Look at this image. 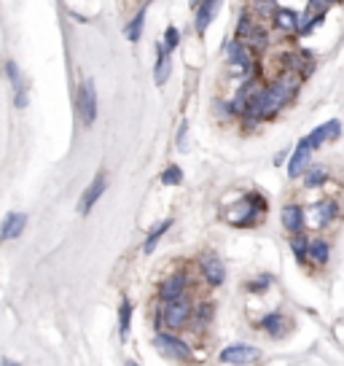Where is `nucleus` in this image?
Returning a JSON list of instances; mask_svg holds the SVG:
<instances>
[{
  "mask_svg": "<svg viewBox=\"0 0 344 366\" xmlns=\"http://www.w3.org/2000/svg\"><path fill=\"white\" fill-rule=\"evenodd\" d=\"M301 84H304V81H301L293 70H285V67H282L280 76H277L275 81L264 84L261 92L251 100L248 111L242 114V122L248 124L245 129H253L255 124L266 122V119H275L285 105H290V103L296 100V94H299V89H301Z\"/></svg>",
  "mask_w": 344,
  "mask_h": 366,
  "instance_id": "1",
  "label": "nucleus"
},
{
  "mask_svg": "<svg viewBox=\"0 0 344 366\" xmlns=\"http://www.w3.org/2000/svg\"><path fill=\"white\" fill-rule=\"evenodd\" d=\"M266 213V200L261 194H245L231 211H229V224L234 226H255Z\"/></svg>",
  "mask_w": 344,
  "mask_h": 366,
  "instance_id": "2",
  "label": "nucleus"
},
{
  "mask_svg": "<svg viewBox=\"0 0 344 366\" xmlns=\"http://www.w3.org/2000/svg\"><path fill=\"white\" fill-rule=\"evenodd\" d=\"M223 57H226V65H229V70H231V76H251V73H255L261 65L255 62V57H253V49H248L242 41H229L226 43V49H223Z\"/></svg>",
  "mask_w": 344,
  "mask_h": 366,
  "instance_id": "3",
  "label": "nucleus"
},
{
  "mask_svg": "<svg viewBox=\"0 0 344 366\" xmlns=\"http://www.w3.org/2000/svg\"><path fill=\"white\" fill-rule=\"evenodd\" d=\"M191 299H188V294L183 297H178V299H172V302H164V326L170 329V332H181L183 326H188V321H191Z\"/></svg>",
  "mask_w": 344,
  "mask_h": 366,
  "instance_id": "4",
  "label": "nucleus"
},
{
  "mask_svg": "<svg viewBox=\"0 0 344 366\" xmlns=\"http://www.w3.org/2000/svg\"><path fill=\"white\" fill-rule=\"evenodd\" d=\"M76 111H78L84 127H92V124L97 122V89H94L92 78H87V81L76 89Z\"/></svg>",
  "mask_w": 344,
  "mask_h": 366,
  "instance_id": "5",
  "label": "nucleus"
},
{
  "mask_svg": "<svg viewBox=\"0 0 344 366\" xmlns=\"http://www.w3.org/2000/svg\"><path fill=\"white\" fill-rule=\"evenodd\" d=\"M223 364H231V366H248L253 361L261 358V350L255 345H245V342H234L229 347H223L218 356Z\"/></svg>",
  "mask_w": 344,
  "mask_h": 366,
  "instance_id": "6",
  "label": "nucleus"
},
{
  "mask_svg": "<svg viewBox=\"0 0 344 366\" xmlns=\"http://www.w3.org/2000/svg\"><path fill=\"white\" fill-rule=\"evenodd\" d=\"M154 345H157L159 353L167 356V358H175V361H186V358H191V347H188L181 336H175V334H161V332H159L157 339H154Z\"/></svg>",
  "mask_w": 344,
  "mask_h": 366,
  "instance_id": "7",
  "label": "nucleus"
},
{
  "mask_svg": "<svg viewBox=\"0 0 344 366\" xmlns=\"http://www.w3.org/2000/svg\"><path fill=\"white\" fill-rule=\"evenodd\" d=\"M199 272L205 277V283L213 286V288H218V286L226 283V267H223V261H220L216 253H205L199 259Z\"/></svg>",
  "mask_w": 344,
  "mask_h": 366,
  "instance_id": "8",
  "label": "nucleus"
},
{
  "mask_svg": "<svg viewBox=\"0 0 344 366\" xmlns=\"http://www.w3.org/2000/svg\"><path fill=\"white\" fill-rule=\"evenodd\" d=\"M310 159H312V146L307 138H301L296 143V149L290 151V159H288V175L290 178H301V173L310 167Z\"/></svg>",
  "mask_w": 344,
  "mask_h": 366,
  "instance_id": "9",
  "label": "nucleus"
},
{
  "mask_svg": "<svg viewBox=\"0 0 344 366\" xmlns=\"http://www.w3.org/2000/svg\"><path fill=\"white\" fill-rule=\"evenodd\" d=\"M188 286H191V280H188L186 272L172 274V277L161 280V286H159V299H161V302H172V299L188 294Z\"/></svg>",
  "mask_w": 344,
  "mask_h": 366,
  "instance_id": "10",
  "label": "nucleus"
},
{
  "mask_svg": "<svg viewBox=\"0 0 344 366\" xmlns=\"http://www.w3.org/2000/svg\"><path fill=\"white\" fill-rule=\"evenodd\" d=\"M339 135H342V122H339V119H331V122L314 127L312 132L307 135V140H310V146H312V151H314V149H320V146L328 143V140H339Z\"/></svg>",
  "mask_w": 344,
  "mask_h": 366,
  "instance_id": "11",
  "label": "nucleus"
},
{
  "mask_svg": "<svg viewBox=\"0 0 344 366\" xmlns=\"http://www.w3.org/2000/svg\"><path fill=\"white\" fill-rule=\"evenodd\" d=\"M299 22H301V17H299L293 8H288V6H277L275 14H272V25H275L282 35L299 32Z\"/></svg>",
  "mask_w": 344,
  "mask_h": 366,
  "instance_id": "12",
  "label": "nucleus"
},
{
  "mask_svg": "<svg viewBox=\"0 0 344 366\" xmlns=\"http://www.w3.org/2000/svg\"><path fill=\"white\" fill-rule=\"evenodd\" d=\"M105 189H108V178H105V173H97V178L89 183V189L84 191V197H81V215H89L94 208V202L105 194Z\"/></svg>",
  "mask_w": 344,
  "mask_h": 366,
  "instance_id": "13",
  "label": "nucleus"
},
{
  "mask_svg": "<svg viewBox=\"0 0 344 366\" xmlns=\"http://www.w3.org/2000/svg\"><path fill=\"white\" fill-rule=\"evenodd\" d=\"M280 221H282V226H285L288 235H301L304 226H307L304 211H301L299 205H285V208L280 211Z\"/></svg>",
  "mask_w": 344,
  "mask_h": 366,
  "instance_id": "14",
  "label": "nucleus"
},
{
  "mask_svg": "<svg viewBox=\"0 0 344 366\" xmlns=\"http://www.w3.org/2000/svg\"><path fill=\"white\" fill-rule=\"evenodd\" d=\"M258 326H261L269 336H275V339H282V336H288V332H290V321H288L282 312H269V315H264Z\"/></svg>",
  "mask_w": 344,
  "mask_h": 366,
  "instance_id": "15",
  "label": "nucleus"
},
{
  "mask_svg": "<svg viewBox=\"0 0 344 366\" xmlns=\"http://www.w3.org/2000/svg\"><path fill=\"white\" fill-rule=\"evenodd\" d=\"M27 226V213H8L3 218V226H0V240H16Z\"/></svg>",
  "mask_w": 344,
  "mask_h": 366,
  "instance_id": "16",
  "label": "nucleus"
},
{
  "mask_svg": "<svg viewBox=\"0 0 344 366\" xmlns=\"http://www.w3.org/2000/svg\"><path fill=\"white\" fill-rule=\"evenodd\" d=\"M312 213H314V218H317L314 224H317L320 229H325V226H331V224L339 218V202H336L334 197H331V200H320V202L314 205Z\"/></svg>",
  "mask_w": 344,
  "mask_h": 366,
  "instance_id": "17",
  "label": "nucleus"
},
{
  "mask_svg": "<svg viewBox=\"0 0 344 366\" xmlns=\"http://www.w3.org/2000/svg\"><path fill=\"white\" fill-rule=\"evenodd\" d=\"M218 8H220V0H202V3L196 6V32H199V35H205L207 28L213 25Z\"/></svg>",
  "mask_w": 344,
  "mask_h": 366,
  "instance_id": "18",
  "label": "nucleus"
},
{
  "mask_svg": "<svg viewBox=\"0 0 344 366\" xmlns=\"http://www.w3.org/2000/svg\"><path fill=\"white\" fill-rule=\"evenodd\" d=\"M307 259L314 261L317 267H325L328 259H331V245L325 237H310V250H307Z\"/></svg>",
  "mask_w": 344,
  "mask_h": 366,
  "instance_id": "19",
  "label": "nucleus"
},
{
  "mask_svg": "<svg viewBox=\"0 0 344 366\" xmlns=\"http://www.w3.org/2000/svg\"><path fill=\"white\" fill-rule=\"evenodd\" d=\"M170 73H172V54H167L164 49H159V46H157V67H154V84H157V87H164V84H167V78H170Z\"/></svg>",
  "mask_w": 344,
  "mask_h": 366,
  "instance_id": "20",
  "label": "nucleus"
},
{
  "mask_svg": "<svg viewBox=\"0 0 344 366\" xmlns=\"http://www.w3.org/2000/svg\"><path fill=\"white\" fill-rule=\"evenodd\" d=\"M301 178H304V186H307V189H317V186L328 183L331 173H328V167H323V164H314V167H307V170L301 173Z\"/></svg>",
  "mask_w": 344,
  "mask_h": 366,
  "instance_id": "21",
  "label": "nucleus"
},
{
  "mask_svg": "<svg viewBox=\"0 0 344 366\" xmlns=\"http://www.w3.org/2000/svg\"><path fill=\"white\" fill-rule=\"evenodd\" d=\"M146 14H148V3H143L140 6V11L132 17V22L126 25V38L132 41V43H137L140 41V35H143V25H146Z\"/></svg>",
  "mask_w": 344,
  "mask_h": 366,
  "instance_id": "22",
  "label": "nucleus"
},
{
  "mask_svg": "<svg viewBox=\"0 0 344 366\" xmlns=\"http://www.w3.org/2000/svg\"><path fill=\"white\" fill-rule=\"evenodd\" d=\"M255 22H258V19L251 14V8H242V11H240V19H237V28H234V38H237V41H245Z\"/></svg>",
  "mask_w": 344,
  "mask_h": 366,
  "instance_id": "23",
  "label": "nucleus"
},
{
  "mask_svg": "<svg viewBox=\"0 0 344 366\" xmlns=\"http://www.w3.org/2000/svg\"><path fill=\"white\" fill-rule=\"evenodd\" d=\"M290 250H293V256H296L299 264H310V259H307L310 237H304V235H290Z\"/></svg>",
  "mask_w": 344,
  "mask_h": 366,
  "instance_id": "24",
  "label": "nucleus"
},
{
  "mask_svg": "<svg viewBox=\"0 0 344 366\" xmlns=\"http://www.w3.org/2000/svg\"><path fill=\"white\" fill-rule=\"evenodd\" d=\"M157 46L159 49H164L167 54H172L178 46H181V32H178V28H167L164 30V35L157 41Z\"/></svg>",
  "mask_w": 344,
  "mask_h": 366,
  "instance_id": "25",
  "label": "nucleus"
},
{
  "mask_svg": "<svg viewBox=\"0 0 344 366\" xmlns=\"http://www.w3.org/2000/svg\"><path fill=\"white\" fill-rule=\"evenodd\" d=\"M5 78L11 81L14 92H27V87H25V78H22V73H19V65H16L14 60L5 62Z\"/></svg>",
  "mask_w": 344,
  "mask_h": 366,
  "instance_id": "26",
  "label": "nucleus"
},
{
  "mask_svg": "<svg viewBox=\"0 0 344 366\" xmlns=\"http://www.w3.org/2000/svg\"><path fill=\"white\" fill-rule=\"evenodd\" d=\"M210 318H213V302H199V305H194V310H191V321L188 323L205 326Z\"/></svg>",
  "mask_w": 344,
  "mask_h": 366,
  "instance_id": "27",
  "label": "nucleus"
},
{
  "mask_svg": "<svg viewBox=\"0 0 344 366\" xmlns=\"http://www.w3.org/2000/svg\"><path fill=\"white\" fill-rule=\"evenodd\" d=\"M170 226H172V218H164V221L159 224L157 229H154V232L148 235V240H146V245H143V250H146V253H154V248L159 245V240L164 237V232H167Z\"/></svg>",
  "mask_w": 344,
  "mask_h": 366,
  "instance_id": "28",
  "label": "nucleus"
},
{
  "mask_svg": "<svg viewBox=\"0 0 344 366\" xmlns=\"http://www.w3.org/2000/svg\"><path fill=\"white\" fill-rule=\"evenodd\" d=\"M129 323H132V302L129 299H122L119 305V329H122V336L126 339L129 334Z\"/></svg>",
  "mask_w": 344,
  "mask_h": 366,
  "instance_id": "29",
  "label": "nucleus"
},
{
  "mask_svg": "<svg viewBox=\"0 0 344 366\" xmlns=\"http://www.w3.org/2000/svg\"><path fill=\"white\" fill-rule=\"evenodd\" d=\"M161 183H164V186H181V183H183V173H181V167L170 164V167L161 173Z\"/></svg>",
  "mask_w": 344,
  "mask_h": 366,
  "instance_id": "30",
  "label": "nucleus"
},
{
  "mask_svg": "<svg viewBox=\"0 0 344 366\" xmlns=\"http://www.w3.org/2000/svg\"><path fill=\"white\" fill-rule=\"evenodd\" d=\"M213 116H216L218 122H231V119H234L231 105H229V103H223V100H216V103H213Z\"/></svg>",
  "mask_w": 344,
  "mask_h": 366,
  "instance_id": "31",
  "label": "nucleus"
},
{
  "mask_svg": "<svg viewBox=\"0 0 344 366\" xmlns=\"http://www.w3.org/2000/svg\"><path fill=\"white\" fill-rule=\"evenodd\" d=\"M272 286V277H258V280H253V283H248V291H253V294H261V291H266Z\"/></svg>",
  "mask_w": 344,
  "mask_h": 366,
  "instance_id": "32",
  "label": "nucleus"
},
{
  "mask_svg": "<svg viewBox=\"0 0 344 366\" xmlns=\"http://www.w3.org/2000/svg\"><path fill=\"white\" fill-rule=\"evenodd\" d=\"M27 105V92H16V108H25Z\"/></svg>",
  "mask_w": 344,
  "mask_h": 366,
  "instance_id": "33",
  "label": "nucleus"
},
{
  "mask_svg": "<svg viewBox=\"0 0 344 366\" xmlns=\"http://www.w3.org/2000/svg\"><path fill=\"white\" fill-rule=\"evenodd\" d=\"M186 122L181 124V132H178V146H181V149H183V143H186Z\"/></svg>",
  "mask_w": 344,
  "mask_h": 366,
  "instance_id": "34",
  "label": "nucleus"
},
{
  "mask_svg": "<svg viewBox=\"0 0 344 366\" xmlns=\"http://www.w3.org/2000/svg\"><path fill=\"white\" fill-rule=\"evenodd\" d=\"M288 153H290V151H288V149H285V151H280V153H277V156H275V164H282V162L288 159Z\"/></svg>",
  "mask_w": 344,
  "mask_h": 366,
  "instance_id": "35",
  "label": "nucleus"
},
{
  "mask_svg": "<svg viewBox=\"0 0 344 366\" xmlns=\"http://www.w3.org/2000/svg\"><path fill=\"white\" fill-rule=\"evenodd\" d=\"M3 366H19L16 361H8V358H3Z\"/></svg>",
  "mask_w": 344,
  "mask_h": 366,
  "instance_id": "36",
  "label": "nucleus"
},
{
  "mask_svg": "<svg viewBox=\"0 0 344 366\" xmlns=\"http://www.w3.org/2000/svg\"><path fill=\"white\" fill-rule=\"evenodd\" d=\"M199 3H202V0H191V6H194V8H196V6H199Z\"/></svg>",
  "mask_w": 344,
  "mask_h": 366,
  "instance_id": "37",
  "label": "nucleus"
},
{
  "mask_svg": "<svg viewBox=\"0 0 344 366\" xmlns=\"http://www.w3.org/2000/svg\"><path fill=\"white\" fill-rule=\"evenodd\" d=\"M334 3H342V0H328V6H334Z\"/></svg>",
  "mask_w": 344,
  "mask_h": 366,
  "instance_id": "38",
  "label": "nucleus"
},
{
  "mask_svg": "<svg viewBox=\"0 0 344 366\" xmlns=\"http://www.w3.org/2000/svg\"><path fill=\"white\" fill-rule=\"evenodd\" d=\"M126 366H137V364H135V361H126Z\"/></svg>",
  "mask_w": 344,
  "mask_h": 366,
  "instance_id": "39",
  "label": "nucleus"
}]
</instances>
